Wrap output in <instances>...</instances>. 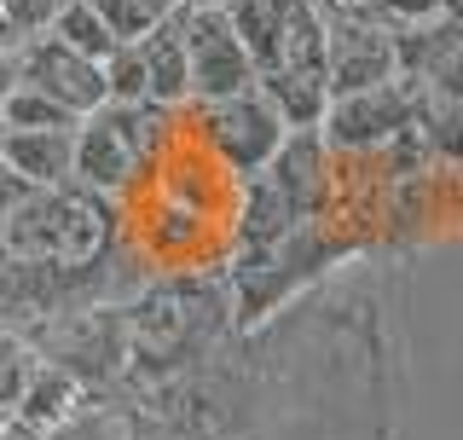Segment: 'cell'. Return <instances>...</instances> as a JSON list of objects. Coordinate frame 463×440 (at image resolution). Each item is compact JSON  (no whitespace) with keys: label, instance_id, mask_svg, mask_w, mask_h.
Wrapping results in <instances>:
<instances>
[{"label":"cell","instance_id":"cell-10","mask_svg":"<svg viewBox=\"0 0 463 440\" xmlns=\"http://www.w3.org/2000/svg\"><path fill=\"white\" fill-rule=\"evenodd\" d=\"M0 163L24 186H64L76 163V128H0Z\"/></svg>","mask_w":463,"mask_h":440},{"label":"cell","instance_id":"cell-17","mask_svg":"<svg viewBox=\"0 0 463 440\" xmlns=\"http://www.w3.org/2000/svg\"><path fill=\"white\" fill-rule=\"evenodd\" d=\"M87 6L110 24L116 41H139V35H151L156 24H168L174 12H180V0H87Z\"/></svg>","mask_w":463,"mask_h":440},{"label":"cell","instance_id":"cell-5","mask_svg":"<svg viewBox=\"0 0 463 440\" xmlns=\"http://www.w3.org/2000/svg\"><path fill=\"white\" fill-rule=\"evenodd\" d=\"M417 99H423V87L411 76L359 87V93H336L318 116V139L330 145V157H371L417 116Z\"/></svg>","mask_w":463,"mask_h":440},{"label":"cell","instance_id":"cell-2","mask_svg":"<svg viewBox=\"0 0 463 440\" xmlns=\"http://www.w3.org/2000/svg\"><path fill=\"white\" fill-rule=\"evenodd\" d=\"M0 249L41 267H93L122 249V209L87 186H24L0 220Z\"/></svg>","mask_w":463,"mask_h":440},{"label":"cell","instance_id":"cell-20","mask_svg":"<svg viewBox=\"0 0 463 440\" xmlns=\"http://www.w3.org/2000/svg\"><path fill=\"white\" fill-rule=\"evenodd\" d=\"M70 0H0V18L18 29V35H41V29H52V18Z\"/></svg>","mask_w":463,"mask_h":440},{"label":"cell","instance_id":"cell-18","mask_svg":"<svg viewBox=\"0 0 463 440\" xmlns=\"http://www.w3.org/2000/svg\"><path fill=\"white\" fill-rule=\"evenodd\" d=\"M35 365H41V354L24 342L18 330H0V417L18 412V400H24L29 377H35Z\"/></svg>","mask_w":463,"mask_h":440},{"label":"cell","instance_id":"cell-11","mask_svg":"<svg viewBox=\"0 0 463 440\" xmlns=\"http://www.w3.org/2000/svg\"><path fill=\"white\" fill-rule=\"evenodd\" d=\"M139 64H145V99L151 105H192V76H185V35H180V12H174L168 24H156L151 35L134 41Z\"/></svg>","mask_w":463,"mask_h":440},{"label":"cell","instance_id":"cell-22","mask_svg":"<svg viewBox=\"0 0 463 440\" xmlns=\"http://www.w3.org/2000/svg\"><path fill=\"white\" fill-rule=\"evenodd\" d=\"M18 81V47L12 53H0V99H6V87Z\"/></svg>","mask_w":463,"mask_h":440},{"label":"cell","instance_id":"cell-23","mask_svg":"<svg viewBox=\"0 0 463 440\" xmlns=\"http://www.w3.org/2000/svg\"><path fill=\"white\" fill-rule=\"evenodd\" d=\"M180 6H185V12H226L232 0H180Z\"/></svg>","mask_w":463,"mask_h":440},{"label":"cell","instance_id":"cell-4","mask_svg":"<svg viewBox=\"0 0 463 440\" xmlns=\"http://www.w3.org/2000/svg\"><path fill=\"white\" fill-rule=\"evenodd\" d=\"M318 24H325V87H330V99L400 76L394 29L376 24L359 0H318Z\"/></svg>","mask_w":463,"mask_h":440},{"label":"cell","instance_id":"cell-13","mask_svg":"<svg viewBox=\"0 0 463 440\" xmlns=\"http://www.w3.org/2000/svg\"><path fill=\"white\" fill-rule=\"evenodd\" d=\"M81 400H87V388L76 383V377L41 359V365H35V377H29V388H24V400H18V412H12V417L35 423V429L47 435L52 423H58V417H70V412H76Z\"/></svg>","mask_w":463,"mask_h":440},{"label":"cell","instance_id":"cell-8","mask_svg":"<svg viewBox=\"0 0 463 440\" xmlns=\"http://www.w3.org/2000/svg\"><path fill=\"white\" fill-rule=\"evenodd\" d=\"M18 81L35 87V93H47L52 105H64L70 116H93L99 105H110L105 93V64H93V58L70 53L58 35H24L18 41Z\"/></svg>","mask_w":463,"mask_h":440},{"label":"cell","instance_id":"cell-19","mask_svg":"<svg viewBox=\"0 0 463 440\" xmlns=\"http://www.w3.org/2000/svg\"><path fill=\"white\" fill-rule=\"evenodd\" d=\"M359 6H365L376 24H388V29H411V24L440 18V0H359Z\"/></svg>","mask_w":463,"mask_h":440},{"label":"cell","instance_id":"cell-12","mask_svg":"<svg viewBox=\"0 0 463 440\" xmlns=\"http://www.w3.org/2000/svg\"><path fill=\"white\" fill-rule=\"evenodd\" d=\"M134 423V400L128 394H87L70 417H58L41 440H128Z\"/></svg>","mask_w":463,"mask_h":440},{"label":"cell","instance_id":"cell-1","mask_svg":"<svg viewBox=\"0 0 463 440\" xmlns=\"http://www.w3.org/2000/svg\"><path fill=\"white\" fill-rule=\"evenodd\" d=\"M232 336L238 325L226 273L145 278V290L128 301V394L203 371Z\"/></svg>","mask_w":463,"mask_h":440},{"label":"cell","instance_id":"cell-3","mask_svg":"<svg viewBox=\"0 0 463 440\" xmlns=\"http://www.w3.org/2000/svg\"><path fill=\"white\" fill-rule=\"evenodd\" d=\"M24 342L47 365L70 371L87 394L128 388V301H93V307L52 313L35 330H24Z\"/></svg>","mask_w":463,"mask_h":440},{"label":"cell","instance_id":"cell-7","mask_svg":"<svg viewBox=\"0 0 463 440\" xmlns=\"http://www.w3.org/2000/svg\"><path fill=\"white\" fill-rule=\"evenodd\" d=\"M180 35H185V76H192V105L232 99L255 87V58L238 41L226 12H185L180 6Z\"/></svg>","mask_w":463,"mask_h":440},{"label":"cell","instance_id":"cell-16","mask_svg":"<svg viewBox=\"0 0 463 440\" xmlns=\"http://www.w3.org/2000/svg\"><path fill=\"white\" fill-rule=\"evenodd\" d=\"M47 35H58V41H64L70 53L93 58V64H105V58H110L116 47H122V41L110 35V24L99 18V12L87 6V0H70V6L58 12V18H52V29H47Z\"/></svg>","mask_w":463,"mask_h":440},{"label":"cell","instance_id":"cell-9","mask_svg":"<svg viewBox=\"0 0 463 440\" xmlns=\"http://www.w3.org/2000/svg\"><path fill=\"white\" fill-rule=\"evenodd\" d=\"M139 174H145L139 157L128 151L122 134H116L105 105H99L93 116H81L76 122V163H70V180L87 186V192H99V197H122Z\"/></svg>","mask_w":463,"mask_h":440},{"label":"cell","instance_id":"cell-15","mask_svg":"<svg viewBox=\"0 0 463 440\" xmlns=\"http://www.w3.org/2000/svg\"><path fill=\"white\" fill-rule=\"evenodd\" d=\"M255 87L267 93V105L284 116V128H318V116L330 105L325 76H260Z\"/></svg>","mask_w":463,"mask_h":440},{"label":"cell","instance_id":"cell-24","mask_svg":"<svg viewBox=\"0 0 463 440\" xmlns=\"http://www.w3.org/2000/svg\"><path fill=\"white\" fill-rule=\"evenodd\" d=\"M440 18H446V24H458V29H463V0H440Z\"/></svg>","mask_w":463,"mask_h":440},{"label":"cell","instance_id":"cell-6","mask_svg":"<svg viewBox=\"0 0 463 440\" xmlns=\"http://www.w3.org/2000/svg\"><path fill=\"white\" fill-rule=\"evenodd\" d=\"M197 110V134L203 145L214 151V163H221L232 180H243V174L267 168L272 151L284 145V116L267 105V93L250 87V93H232V99H209V105H192Z\"/></svg>","mask_w":463,"mask_h":440},{"label":"cell","instance_id":"cell-14","mask_svg":"<svg viewBox=\"0 0 463 440\" xmlns=\"http://www.w3.org/2000/svg\"><path fill=\"white\" fill-rule=\"evenodd\" d=\"M105 116L116 122V134L128 139V151L139 157V168H151L156 157L174 145V110H168V105L139 99V105H105Z\"/></svg>","mask_w":463,"mask_h":440},{"label":"cell","instance_id":"cell-25","mask_svg":"<svg viewBox=\"0 0 463 440\" xmlns=\"http://www.w3.org/2000/svg\"><path fill=\"white\" fill-rule=\"evenodd\" d=\"M18 41H24V35H18V29H12L6 18H0V53H12V47H18Z\"/></svg>","mask_w":463,"mask_h":440},{"label":"cell","instance_id":"cell-21","mask_svg":"<svg viewBox=\"0 0 463 440\" xmlns=\"http://www.w3.org/2000/svg\"><path fill=\"white\" fill-rule=\"evenodd\" d=\"M0 440H41V429L24 417H0Z\"/></svg>","mask_w":463,"mask_h":440}]
</instances>
